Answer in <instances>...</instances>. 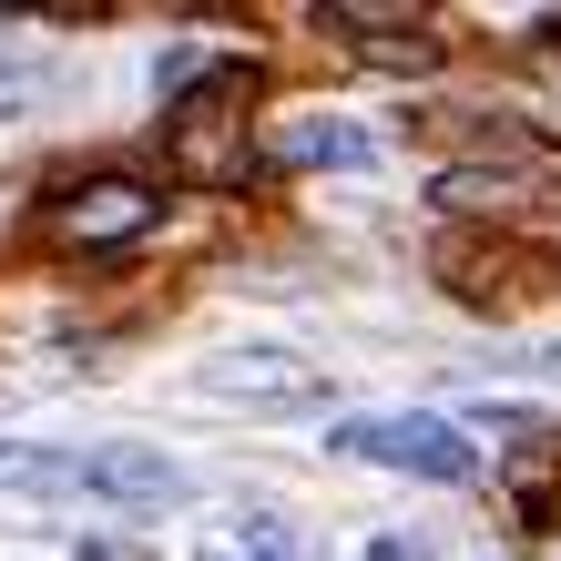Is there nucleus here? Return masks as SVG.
Returning <instances> with one entry per match:
<instances>
[{
  "instance_id": "f257e3e1",
  "label": "nucleus",
  "mask_w": 561,
  "mask_h": 561,
  "mask_svg": "<svg viewBox=\"0 0 561 561\" xmlns=\"http://www.w3.org/2000/svg\"><path fill=\"white\" fill-rule=\"evenodd\" d=\"M245 103H255V72H245V61H205V82L174 92V113H163V153H174L184 184H225V174H236Z\"/></svg>"
},
{
  "instance_id": "f03ea898",
  "label": "nucleus",
  "mask_w": 561,
  "mask_h": 561,
  "mask_svg": "<svg viewBox=\"0 0 561 561\" xmlns=\"http://www.w3.org/2000/svg\"><path fill=\"white\" fill-rule=\"evenodd\" d=\"M347 459H378V470H409V480H480V439L459 419H428V409H388V419H337Z\"/></svg>"
},
{
  "instance_id": "7ed1b4c3",
  "label": "nucleus",
  "mask_w": 561,
  "mask_h": 561,
  "mask_svg": "<svg viewBox=\"0 0 561 561\" xmlns=\"http://www.w3.org/2000/svg\"><path fill=\"white\" fill-rule=\"evenodd\" d=\"M153 215H163V194H153L144 174H92V184H72V194L51 205V245H72V255H92V245H134Z\"/></svg>"
},
{
  "instance_id": "20e7f679",
  "label": "nucleus",
  "mask_w": 561,
  "mask_h": 561,
  "mask_svg": "<svg viewBox=\"0 0 561 561\" xmlns=\"http://www.w3.org/2000/svg\"><path fill=\"white\" fill-rule=\"evenodd\" d=\"M72 490H92V501H184V459H163V449H72Z\"/></svg>"
},
{
  "instance_id": "39448f33",
  "label": "nucleus",
  "mask_w": 561,
  "mask_h": 561,
  "mask_svg": "<svg viewBox=\"0 0 561 561\" xmlns=\"http://www.w3.org/2000/svg\"><path fill=\"white\" fill-rule=\"evenodd\" d=\"M327 31H347V42L368 51V61H388V72H428V61H439V42H428L419 11H357V0H337Z\"/></svg>"
},
{
  "instance_id": "423d86ee",
  "label": "nucleus",
  "mask_w": 561,
  "mask_h": 561,
  "mask_svg": "<svg viewBox=\"0 0 561 561\" xmlns=\"http://www.w3.org/2000/svg\"><path fill=\"white\" fill-rule=\"evenodd\" d=\"M205 399H245V409H307L317 378L296 368V357H225V368H205Z\"/></svg>"
},
{
  "instance_id": "0eeeda50",
  "label": "nucleus",
  "mask_w": 561,
  "mask_h": 561,
  "mask_svg": "<svg viewBox=\"0 0 561 561\" xmlns=\"http://www.w3.org/2000/svg\"><path fill=\"white\" fill-rule=\"evenodd\" d=\"M428 205L439 215H511V205H531V163H449L428 184Z\"/></svg>"
},
{
  "instance_id": "6e6552de",
  "label": "nucleus",
  "mask_w": 561,
  "mask_h": 561,
  "mask_svg": "<svg viewBox=\"0 0 561 561\" xmlns=\"http://www.w3.org/2000/svg\"><path fill=\"white\" fill-rule=\"evenodd\" d=\"M266 153L296 163V174H337V163H368L378 144H368V123H327V113H307V123H276Z\"/></svg>"
},
{
  "instance_id": "1a4fd4ad",
  "label": "nucleus",
  "mask_w": 561,
  "mask_h": 561,
  "mask_svg": "<svg viewBox=\"0 0 561 561\" xmlns=\"http://www.w3.org/2000/svg\"><path fill=\"white\" fill-rule=\"evenodd\" d=\"M194 561H296V541H286V520L245 511V520H225V531H205V551H194Z\"/></svg>"
},
{
  "instance_id": "9d476101",
  "label": "nucleus",
  "mask_w": 561,
  "mask_h": 561,
  "mask_svg": "<svg viewBox=\"0 0 561 561\" xmlns=\"http://www.w3.org/2000/svg\"><path fill=\"white\" fill-rule=\"evenodd\" d=\"M0 490H72V449H21V439H0Z\"/></svg>"
},
{
  "instance_id": "9b49d317",
  "label": "nucleus",
  "mask_w": 561,
  "mask_h": 561,
  "mask_svg": "<svg viewBox=\"0 0 561 561\" xmlns=\"http://www.w3.org/2000/svg\"><path fill=\"white\" fill-rule=\"evenodd\" d=\"M42 61H21V51H0V113H21V103H42Z\"/></svg>"
},
{
  "instance_id": "f8f14e48",
  "label": "nucleus",
  "mask_w": 561,
  "mask_h": 561,
  "mask_svg": "<svg viewBox=\"0 0 561 561\" xmlns=\"http://www.w3.org/2000/svg\"><path fill=\"white\" fill-rule=\"evenodd\" d=\"M368 561H428V541H419V531H378Z\"/></svg>"
}]
</instances>
